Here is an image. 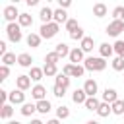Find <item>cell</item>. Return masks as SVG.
Returning a JSON list of instances; mask_svg holds the SVG:
<instances>
[{"mask_svg":"<svg viewBox=\"0 0 124 124\" xmlns=\"http://www.w3.org/2000/svg\"><path fill=\"white\" fill-rule=\"evenodd\" d=\"M83 74H85V68H83V66H79V64H78V66H76V64L72 66V74H70L72 78H81Z\"/></svg>","mask_w":124,"mask_h":124,"instance_id":"cell-32","label":"cell"},{"mask_svg":"<svg viewBox=\"0 0 124 124\" xmlns=\"http://www.w3.org/2000/svg\"><path fill=\"white\" fill-rule=\"evenodd\" d=\"M122 31H124V21H122V19H112V21L107 25V33H108L110 37H118Z\"/></svg>","mask_w":124,"mask_h":124,"instance_id":"cell-4","label":"cell"},{"mask_svg":"<svg viewBox=\"0 0 124 124\" xmlns=\"http://www.w3.org/2000/svg\"><path fill=\"white\" fill-rule=\"evenodd\" d=\"M112 68H114L116 72H124V58L116 56V58L112 60Z\"/></svg>","mask_w":124,"mask_h":124,"instance_id":"cell-36","label":"cell"},{"mask_svg":"<svg viewBox=\"0 0 124 124\" xmlns=\"http://www.w3.org/2000/svg\"><path fill=\"white\" fill-rule=\"evenodd\" d=\"M70 39H74V41H83V39H85L83 29H81V27H78L76 31H72V33H70Z\"/></svg>","mask_w":124,"mask_h":124,"instance_id":"cell-35","label":"cell"},{"mask_svg":"<svg viewBox=\"0 0 124 124\" xmlns=\"http://www.w3.org/2000/svg\"><path fill=\"white\" fill-rule=\"evenodd\" d=\"M46 124H60V122H58V118H52V120H48Z\"/></svg>","mask_w":124,"mask_h":124,"instance_id":"cell-45","label":"cell"},{"mask_svg":"<svg viewBox=\"0 0 124 124\" xmlns=\"http://www.w3.org/2000/svg\"><path fill=\"white\" fill-rule=\"evenodd\" d=\"M52 93H54L56 97H64V95H66V89H64V87H60V85H54Z\"/></svg>","mask_w":124,"mask_h":124,"instance_id":"cell-41","label":"cell"},{"mask_svg":"<svg viewBox=\"0 0 124 124\" xmlns=\"http://www.w3.org/2000/svg\"><path fill=\"white\" fill-rule=\"evenodd\" d=\"M83 52H89V50H93V39L91 37H85L83 41H81V46H79Z\"/></svg>","mask_w":124,"mask_h":124,"instance_id":"cell-30","label":"cell"},{"mask_svg":"<svg viewBox=\"0 0 124 124\" xmlns=\"http://www.w3.org/2000/svg\"><path fill=\"white\" fill-rule=\"evenodd\" d=\"M6 33H8V39L10 41H14V43H19L21 41V25L19 23H8Z\"/></svg>","mask_w":124,"mask_h":124,"instance_id":"cell-3","label":"cell"},{"mask_svg":"<svg viewBox=\"0 0 124 124\" xmlns=\"http://www.w3.org/2000/svg\"><path fill=\"white\" fill-rule=\"evenodd\" d=\"M43 76H45L43 68H37V66H33V68H31V72H29V78H31L33 81H39V79H41Z\"/></svg>","mask_w":124,"mask_h":124,"instance_id":"cell-25","label":"cell"},{"mask_svg":"<svg viewBox=\"0 0 124 124\" xmlns=\"http://www.w3.org/2000/svg\"><path fill=\"white\" fill-rule=\"evenodd\" d=\"M43 72H45V76H46V78H52V76H58V68H56L54 64H45V68H43Z\"/></svg>","mask_w":124,"mask_h":124,"instance_id":"cell-27","label":"cell"},{"mask_svg":"<svg viewBox=\"0 0 124 124\" xmlns=\"http://www.w3.org/2000/svg\"><path fill=\"white\" fill-rule=\"evenodd\" d=\"M8 124H19V122H17V120H12V122H8Z\"/></svg>","mask_w":124,"mask_h":124,"instance_id":"cell-48","label":"cell"},{"mask_svg":"<svg viewBox=\"0 0 124 124\" xmlns=\"http://www.w3.org/2000/svg\"><path fill=\"white\" fill-rule=\"evenodd\" d=\"M17 23H19L21 27H29V25L33 23V17H31L29 14H21V16H19V19H17Z\"/></svg>","mask_w":124,"mask_h":124,"instance_id":"cell-29","label":"cell"},{"mask_svg":"<svg viewBox=\"0 0 124 124\" xmlns=\"http://www.w3.org/2000/svg\"><path fill=\"white\" fill-rule=\"evenodd\" d=\"M112 46H114V52H116L120 58H124V41H116Z\"/></svg>","mask_w":124,"mask_h":124,"instance_id":"cell-37","label":"cell"},{"mask_svg":"<svg viewBox=\"0 0 124 124\" xmlns=\"http://www.w3.org/2000/svg\"><path fill=\"white\" fill-rule=\"evenodd\" d=\"M70 4H72L70 0H60V8H62V10H66V8H70Z\"/></svg>","mask_w":124,"mask_h":124,"instance_id":"cell-43","label":"cell"},{"mask_svg":"<svg viewBox=\"0 0 124 124\" xmlns=\"http://www.w3.org/2000/svg\"><path fill=\"white\" fill-rule=\"evenodd\" d=\"M87 124H99V122H97V120H89Z\"/></svg>","mask_w":124,"mask_h":124,"instance_id":"cell-47","label":"cell"},{"mask_svg":"<svg viewBox=\"0 0 124 124\" xmlns=\"http://www.w3.org/2000/svg\"><path fill=\"white\" fill-rule=\"evenodd\" d=\"M31 62H33L31 54H27V52L17 54V64H19V66H23V68H33V66H31Z\"/></svg>","mask_w":124,"mask_h":124,"instance_id":"cell-15","label":"cell"},{"mask_svg":"<svg viewBox=\"0 0 124 124\" xmlns=\"http://www.w3.org/2000/svg\"><path fill=\"white\" fill-rule=\"evenodd\" d=\"M112 16H114V19H124V6H116L112 10Z\"/></svg>","mask_w":124,"mask_h":124,"instance_id":"cell-38","label":"cell"},{"mask_svg":"<svg viewBox=\"0 0 124 124\" xmlns=\"http://www.w3.org/2000/svg\"><path fill=\"white\" fill-rule=\"evenodd\" d=\"M72 101H74L76 105H85V101H87V93H85L83 89H76L74 95H72Z\"/></svg>","mask_w":124,"mask_h":124,"instance_id":"cell-13","label":"cell"},{"mask_svg":"<svg viewBox=\"0 0 124 124\" xmlns=\"http://www.w3.org/2000/svg\"><path fill=\"white\" fill-rule=\"evenodd\" d=\"M35 110H37V103H25V105L21 107V114H23V116H31Z\"/></svg>","mask_w":124,"mask_h":124,"instance_id":"cell-22","label":"cell"},{"mask_svg":"<svg viewBox=\"0 0 124 124\" xmlns=\"http://www.w3.org/2000/svg\"><path fill=\"white\" fill-rule=\"evenodd\" d=\"M112 112L114 114H124V101L118 99L116 103H112Z\"/></svg>","mask_w":124,"mask_h":124,"instance_id":"cell-34","label":"cell"},{"mask_svg":"<svg viewBox=\"0 0 124 124\" xmlns=\"http://www.w3.org/2000/svg\"><path fill=\"white\" fill-rule=\"evenodd\" d=\"M12 114H14L12 105H2V107H0V118H4V120H6V118H10Z\"/></svg>","mask_w":124,"mask_h":124,"instance_id":"cell-28","label":"cell"},{"mask_svg":"<svg viewBox=\"0 0 124 124\" xmlns=\"http://www.w3.org/2000/svg\"><path fill=\"white\" fill-rule=\"evenodd\" d=\"M78 27H79V25H78V21H76V19H68V21H66V29H68L70 33H72V31H76Z\"/></svg>","mask_w":124,"mask_h":124,"instance_id":"cell-39","label":"cell"},{"mask_svg":"<svg viewBox=\"0 0 124 124\" xmlns=\"http://www.w3.org/2000/svg\"><path fill=\"white\" fill-rule=\"evenodd\" d=\"M112 52H114V46L108 45V43H103V45L99 46V54H101V58H110Z\"/></svg>","mask_w":124,"mask_h":124,"instance_id":"cell-14","label":"cell"},{"mask_svg":"<svg viewBox=\"0 0 124 124\" xmlns=\"http://www.w3.org/2000/svg\"><path fill=\"white\" fill-rule=\"evenodd\" d=\"M87 110H95L97 112V108L101 107V101L97 99V97H87V101H85V105H83Z\"/></svg>","mask_w":124,"mask_h":124,"instance_id":"cell-17","label":"cell"},{"mask_svg":"<svg viewBox=\"0 0 124 124\" xmlns=\"http://www.w3.org/2000/svg\"><path fill=\"white\" fill-rule=\"evenodd\" d=\"M66 21H68V14H66V10H62V8H58V10H54V23H64L66 25Z\"/></svg>","mask_w":124,"mask_h":124,"instance_id":"cell-16","label":"cell"},{"mask_svg":"<svg viewBox=\"0 0 124 124\" xmlns=\"http://www.w3.org/2000/svg\"><path fill=\"white\" fill-rule=\"evenodd\" d=\"M0 54H2V56L6 54V43H4V41H0Z\"/></svg>","mask_w":124,"mask_h":124,"instance_id":"cell-44","label":"cell"},{"mask_svg":"<svg viewBox=\"0 0 124 124\" xmlns=\"http://www.w3.org/2000/svg\"><path fill=\"white\" fill-rule=\"evenodd\" d=\"M68 58H70V64H76V66H78V64L83 60V50H81V48H72Z\"/></svg>","mask_w":124,"mask_h":124,"instance_id":"cell-11","label":"cell"},{"mask_svg":"<svg viewBox=\"0 0 124 124\" xmlns=\"http://www.w3.org/2000/svg\"><path fill=\"white\" fill-rule=\"evenodd\" d=\"M93 16H97V17H103V16H107V6H105L103 2H97V4H93Z\"/></svg>","mask_w":124,"mask_h":124,"instance_id":"cell-20","label":"cell"},{"mask_svg":"<svg viewBox=\"0 0 124 124\" xmlns=\"http://www.w3.org/2000/svg\"><path fill=\"white\" fill-rule=\"evenodd\" d=\"M54 85H60V87L68 89V87H70V78H68V76H64V74H58V76H56V79H54Z\"/></svg>","mask_w":124,"mask_h":124,"instance_id":"cell-21","label":"cell"},{"mask_svg":"<svg viewBox=\"0 0 124 124\" xmlns=\"http://www.w3.org/2000/svg\"><path fill=\"white\" fill-rule=\"evenodd\" d=\"M54 52H56L60 58H64V56H70V48H68V45H66V43H58V45L54 46Z\"/></svg>","mask_w":124,"mask_h":124,"instance_id":"cell-19","label":"cell"},{"mask_svg":"<svg viewBox=\"0 0 124 124\" xmlns=\"http://www.w3.org/2000/svg\"><path fill=\"white\" fill-rule=\"evenodd\" d=\"M83 68L89 70V72H103V70L107 68V62H105V58H101V56H89V58H85Z\"/></svg>","mask_w":124,"mask_h":124,"instance_id":"cell-1","label":"cell"},{"mask_svg":"<svg viewBox=\"0 0 124 124\" xmlns=\"http://www.w3.org/2000/svg\"><path fill=\"white\" fill-rule=\"evenodd\" d=\"M17 62V56L14 54V52H6L4 56H2V64L4 66H12V64H16Z\"/></svg>","mask_w":124,"mask_h":124,"instance_id":"cell-24","label":"cell"},{"mask_svg":"<svg viewBox=\"0 0 124 124\" xmlns=\"http://www.w3.org/2000/svg\"><path fill=\"white\" fill-rule=\"evenodd\" d=\"M8 76H10V68L2 64V66H0V79H6Z\"/></svg>","mask_w":124,"mask_h":124,"instance_id":"cell-40","label":"cell"},{"mask_svg":"<svg viewBox=\"0 0 124 124\" xmlns=\"http://www.w3.org/2000/svg\"><path fill=\"white\" fill-rule=\"evenodd\" d=\"M8 97H10V93H8L6 89H0V105H8V103H6Z\"/></svg>","mask_w":124,"mask_h":124,"instance_id":"cell-42","label":"cell"},{"mask_svg":"<svg viewBox=\"0 0 124 124\" xmlns=\"http://www.w3.org/2000/svg\"><path fill=\"white\" fill-rule=\"evenodd\" d=\"M56 116H58V120H60V118H62V120H64V118H68V116H70V110H68V107L60 105V107L56 108Z\"/></svg>","mask_w":124,"mask_h":124,"instance_id":"cell-33","label":"cell"},{"mask_svg":"<svg viewBox=\"0 0 124 124\" xmlns=\"http://www.w3.org/2000/svg\"><path fill=\"white\" fill-rule=\"evenodd\" d=\"M118 101V95H116V89H105L103 91V103H108V105H112V103H116Z\"/></svg>","mask_w":124,"mask_h":124,"instance_id":"cell-10","label":"cell"},{"mask_svg":"<svg viewBox=\"0 0 124 124\" xmlns=\"http://www.w3.org/2000/svg\"><path fill=\"white\" fill-rule=\"evenodd\" d=\"M58 60H60V56H58L54 50H52V52H46V56H45V62H46V64H54V66H56Z\"/></svg>","mask_w":124,"mask_h":124,"instance_id":"cell-31","label":"cell"},{"mask_svg":"<svg viewBox=\"0 0 124 124\" xmlns=\"http://www.w3.org/2000/svg\"><path fill=\"white\" fill-rule=\"evenodd\" d=\"M83 91L87 93V97H95V95H97V91H99L97 81H95V79H87V81L83 83Z\"/></svg>","mask_w":124,"mask_h":124,"instance_id":"cell-7","label":"cell"},{"mask_svg":"<svg viewBox=\"0 0 124 124\" xmlns=\"http://www.w3.org/2000/svg\"><path fill=\"white\" fill-rule=\"evenodd\" d=\"M41 39H43V37H41L39 33H29V35H27V45L33 46V48H37V46L41 45Z\"/></svg>","mask_w":124,"mask_h":124,"instance_id":"cell-18","label":"cell"},{"mask_svg":"<svg viewBox=\"0 0 124 124\" xmlns=\"http://www.w3.org/2000/svg\"><path fill=\"white\" fill-rule=\"evenodd\" d=\"M110 112H112V105H108V103H101V107L97 108V114H99V116H103V118H105V116H108Z\"/></svg>","mask_w":124,"mask_h":124,"instance_id":"cell-23","label":"cell"},{"mask_svg":"<svg viewBox=\"0 0 124 124\" xmlns=\"http://www.w3.org/2000/svg\"><path fill=\"white\" fill-rule=\"evenodd\" d=\"M8 101H10V105H25V93L19 91V89L17 91L14 89L10 93V97H8Z\"/></svg>","mask_w":124,"mask_h":124,"instance_id":"cell-5","label":"cell"},{"mask_svg":"<svg viewBox=\"0 0 124 124\" xmlns=\"http://www.w3.org/2000/svg\"><path fill=\"white\" fill-rule=\"evenodd\" d=\"M39 17L43 19V23H52V21H54V10L48 8V6H45V8H41Z\"/></svg>","mask_w":124,"mask_h":124,"instance_id":"cell-6","label":"cell"},{"mask_svg":"<svg viewBox=\"0 0 124 124\" xmlns=\"http://www.w3.org/2000/svg\"><path fill=\"white\" fill-rule=\"evenodd\" d=\"M50 108H52V107H50V101H46V99L37 103V110H39L41 114H46V112H50Z\"/></svg>","mask_w":124,"mask_h":124,"instance_id":"cell-26","label":"cell"},{"mask_svg":"<svg viewBox=\"0 0 124 124\" xmlns=\"http://www.w3.org/2000/svg\"><path fill=\"white\" fill-rule=\"evenodd\" d=\"M16 85H17L19 91H25V89L31 87V78L29 76H19V78H16Z\"/></svg>","mask_w":124,"mask_h":124,"instance_id":"cell-12","label":"cell"},{"mask_svg":"<svg viewBox=\"0 0 124 124\" xmlns=\"http://www.w3.org/2000/svg\"><path fill=\"white\" fill-rule=\"evenodd\" d=\"M19 16H21V14L17 12V8H16V6H6V8H4V17H6L10 23H14V19H16V17L19 19Z\"/></svg>","mask_w":124,"mask_h":124,"instance_id":"cell-8","label":"cell"},{"mask_svg":"<svg viewBox=\"0 0 124 124\" xmlns=\"http://www.w3.org/2000/svg\"><path fill=\"white\" fill-rule=\"evenodd\" d=\"M39 31H41L39 35H41L43 39H52V37L58 33V23H54V21H52V23H43Z\"/></svg>","mask_w":124,"mask_h":124,"instance_id":"cell-2","label":"cell"},{"mask_svg":"<svg viewBox=\"0 0 124 124\" xmlns=\"http://www.w3.org/2000/svg\"><path fill=\"white\" fill-rule=\"evenodd\" d=\"M31 124H43V122H41V120H37V118H35V120H31Z\"/></svg>","mask_w":124,"mask_h":124,"instance_id":"cell-46","label":"cell"},{"mask_svg":"<svg viewBox=\"0 0 124 124\" xmlns=\"http://www.w3.org/2000/svg\"><path fill=\"white\" fill-rule=\"evenodd\" d=\"M45 93H46V89H45V85H41V83H37V85L31 89V97L37 99V103H39V101H45Z\"/></svg>","mask_w":124,"mask_h":124,"instance_id":"cell-9","label":"cell"}]
</instances>
